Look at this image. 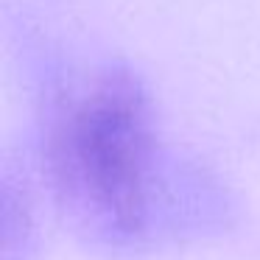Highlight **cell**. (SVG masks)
Masks as SVG:
<instances>
[{
  "label": "cell",
  "mask_w": 260,
  "mask_h": 260,
  "mask_svg": "<svg viewBox=\"0 0 260 260\" xmlns=\"http://www.w3.org/2000/svg\"><path fill=\"white\" fill-rule=\"evenodd\" d=\"M59 196L95 232L132 241L148 224L157 143L148 95L126 68H104L59 107L48 135Z\"/></svg>",
  "instance_id": "1"
}]
</instances>
